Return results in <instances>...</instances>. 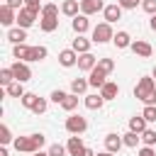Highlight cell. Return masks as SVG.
<instances>
[{"mask_svg": "<svg viewBox=\"0 0 156 156\" xmlns=\"http://www.w3.org/2000/svg\"><path fill=\"white\" fill-rule=\"evenodd\" d=\"M44 144H46V136L41 132H34L27 136H15V141H12L17 154H37V151H41Z\"/></svg>", "mask_w": 156, "mask_h": 156, "instance_id": "cell-1", "label": "cell"}, {"mask_svg": "<svg viewBox=\"0 0 156 156\" xmlns=\"http://www.w3.org/2000/svg\"><path fill=\"white\" fill-rule=\"evenodd\" d=\"M134 98L144 105H156V80L151 76H141L134 85Z\"/></svg>", "mask_w": 156, "mask_h": 156, "instance_id": "cell-2", "label": "cell"}, {"mask_svg": "<svg viewBox=\"0 0 156 156\" xmlns=\"http://www.w3.org/2000/svg\"><path fill=\"white\" fill-rule=\"evenodd\" d=\"M90 39H93V44H107V41H112V39H115V29H112V24H110V22H100V24H95Z\"/></svg>", "mask_w": 156, "mask_h": 156, "instance_id": "cell-3", "label": "cell"}, {"mask_svg": "<svg viewBox=\"0 0 156 156\" xmlns=\"http://www.w3.org/2000/svg\"><path fill=\"white\" fill-rule=\"evenodd\" d=\"M63 127H66V132H68V134H78V136H80V134L88 129V119H85V117H80V115H68Z\"/></svg>", "mask_w": 156, "mask_h": 156, "instance_id": "cell-4", "label": "cell"}, {"mask_svg": "<svg viewBox=\"0 0 156 156\" xmlns=\"http://www.w3.org/2000/svg\"><path fill=\"white\" fill-rule=\"evenodd\" d=\"M10 68H12V73H15V80H20V83H27V80L32 78V68H29L27 61H15Z\"/></svg>", "mask_w": 156, "mask_h": 156, "instance_id": "cell-5", "label": "cell"}, {"mask_svg": "<svg viewBox=\"0 0 156 156\" xmlns=\"http://www.w3.org/2000/svg\"><path fill=\"white\" fill-rule=\"evenodd\" d=\"M129 49H132L139 58H151V54H154V46H151L149 41H144V39H134Z\"/></svg>", "mask_w": 156, "mask_h": 156, "instance_id": "cell-6", "label": "cell"}, {"mask_svg": "<svg viewBox=\"0 0 156 156\" xmlns=\"http://www.w3.org/2000/svg\"><path fill=\"white\" fill-rule=\"evenodd\" d=\"M0 24H2V27H7V29H12V27L17 24V10H12V7L2 5V7H0Z\"/></svg>", "mask_w": 156, "mask_h": 156, "instance_id": "cell-7", "label": "cell"}, {"mask_svg": "<svg viewBox=\"0 0 156 156\" xmlns=\"http://www.w3.org/2000/svg\"><path fill=\"white\" fill-rule=\"evenodd\" d=\"M37 12H32V10H27V7H22L20 12H17V27H22V29H29L34 22H37Z\"/></svg>", "mask_w": 156, "mask_h": 156, "instance_id": "cell-8", "label": "cell"}, {"mask_svg": "<svg viewBox=\"0 0 156 156\" xmlns=\"http://www.w3.org/2000/svg\"><path fill=\"white\" fill-rule=\"evenodd\" d=\"M105 10V0H80V15H95Z\"/></svg>", "mask_w": 156, "mask_h": 156, "instance_id": "cell-9", "label": "cell"}, {"mask_svg": "<svg viewBox=\"0 0 156 156\" xmlns=\"http://www.w3.org/2000/svg\"><path fill=\"white\" fill-rule=\"evenodd\" d=\"M122 146H124V141H122V134H115V132L105 134V151H110V154H117Z\"/></svg>", "mask_w": 156, "mask_h": 156, "instance_id": "cell-10", "label": "cell"}, {"mask_svg": "<svg viewBox=\"0 0 156 156\" xmlns=\"http://www.w3.org/2000/svg\"><path fill=\"white\" fill-rule=\"evenodd\" d=\"M58 63L63 68H73V66H78V54L73 49H63V51H58Z\"/></svg>", "mask_w": 156, "mask_h": 156, "instance_id": "cell-11", "label": "cell"}, {"mask_svg": "<svg viewBox=\"0 0 156 156\" xmlns=\"http://www.w3.org/2000/svg\"><path fill=\"white\" fill-rule=\"evenodd\" d=\"M95 66H98V56H95V54H90V51H88V54H78V68H80V71L90 73Z\"/></svg>", "mask_w": 156, "mask_h": 156, "instance_id": "cell-12", "label": "cell"}, {"mask_svg": "<svg viewBox=\"0 0 156 156\" xmlns=\"http://www.w3.org/2000/svg\"><path fill=\"white\" fill-rule=\"evenodd\" d=\"M83 149H85V144H83V136H78V134H71V136H68V141H66V151H68V156H78Z\"/></svg>", "mask_w": 156, "mask_h": 156, "instance_id": "cell-13", "label": "cell"}, {"mask_svg": "<svg viewBox=\"0 0 156 156\" xmlns=\"http://www.w3.org/2000/svg\"><path fill=\"white\" fill-rule=\"evenodd\" d=\"M102 17H105V22L115 24L117 20H122V7H119L117 2H112V5H105V10H102Z\"/></svg>", "mask_w": 156, "mask_h": 156, "instance_id": "cell-14", "label": "cell"}, {"mask_svg": "<svg viewBox=\"0 0 156 156\" xmlns=\"http://www.w3.org/2000/svg\"><path fill=\"white\" fill-rule=\"evenodd\" d=\"M90 44H93V39H88V37H83V34H76V39L71 41V49H73L76 54H88V51H90Z\"/></svg>", "mask_w": 156, "mask_h": 156, "instance_id": "cell-15", "label": "cell"}, {"mask_svg": "<svg viewBox=\"0 0 156 156\" xmlns=\"http://www.w3.org/2000/svg\"><path fill=\"white\" fill-rule=\"evenodd\" d=\"M88 83H90V88H98V90H100V88L107 83V73H102V71L95 66V68L88 73Z\"/></svg>", "mask_w": 156, "mask_h": 156, "instance_id": "cell-16", "label": "cell"}, {"mask_svg": "<svg viewBox=\"0 0 156 156\" xmlns=\"http://www.w3.org/2000/svg\"><path fill=\"white\" fill-rule=\"evenodd\" d=\"M61 12L66 15V17H78L80 15V0H63L61 2Z\"/></svg>", "mask_w": 156, "mask_h": 156, "instance_id": "cell-17", "label": "cell"}, {"mask_svg": "<svg viewBox=\"0 0 156 156\" xmlns=\"http://www.w3.org/2000/svg\"><path fill=\"white\" fill-rule=\"evenodd\" d=\"M71 27H73L76 34H85V32L90 29V20H88V15H78V17H73V20H71Z\"/></svg>", "mask_w": 156, "mask_h": 156, "instance_id": "cell-18", "label": "cell"}, {"mask_svg": "<svg viewBox=\"0 0 156 156\" xmlns=\"http://www.w3.org/2000/svg\"><path fill=\"white\" fill-rule=\"evenodd\" d=\"M83 105H85L88 110H100V107L105 105V98H102L100 93H90V95H83Z\"/></svg>", "mask_w": 156, "mask_h": 156, "instance_id": "cell-19", "label": "cell"}, {"mask_svg": "<svg viewBox=\"0 0 156 156\" xmlns=\"http://www.w3.org/2000/svg\"><path fill=\"white\" fill-rule=\"evenodd\" d=\"M24 39H27V29H22V27H12V29H7V41H12V46L24 44Z\"/></svg>", "mask_w": 156, "mask_h": 156, "instance_id": "cell-20", "label": "cell"}, {"mask_svg": "<svg viewBox=\"0 0 156 156\" xmlns=\"http://www.w3.org/2000/svg\"><path fill=\"white\" fill-rule=\"evenodd\" d=\"M132 37H129V32H124V29H119V32H115V39H112V44L117 46V49H129L132 46Z\"/></svg>", "mask_w": 156, "mask_h": 156, "instance_id": "cell-21", "label": "cell"}, {"mask_svg": "<svg viewBox=\"0 0 156 156\" xmlns=\"http://www.w3.org/2000/svg\"><path fill=\"white\" fill-rule=\"evenodd\" d=\"M149 129V122L141 117V115H134V117H129V132H134V134H141V132H146Z\"/></svg>", "mask_w": 156, "mask_h": 156, "instance_id": "cell-22", "label": "cell"}, {"mask_svg": "<svg viewBox=\"0 0 156 156\" xmlns=\"http://www.w3.org/2000/svg\"><path fill=\"white\" fill-rule=\"evenodd\" d=\"M100 95L105 98V102H107V100H115V98L119 95V85H117V83H112V80H107V83L100 88Z\"/></svg>", "mask_w": 156, "mask_h": 156, "instance_id": "cell-23", "label": "cell"}, {"mask_svg": "<svg viewBox=\"0 0 156 156\" xmlns=\"http://www.w3.org/2000/svg\"><path fill=\"white\" fill-rule=\"evenodd\" d=\"M39 29L46 32V34L56 32V29H58V17H41V20H39Z\"/></svg>", "mask_w": 156, "mask_h": 156, "instance_id": "cell-24", "label": "cell"}, {"mask_svg": "<svg viewBox=\"0 0 156 156\" xmlns=\"http://www.w3.org/2000/svg\"><path fill=\"white\" fill-rule=\"evenodd\" d=\"M88 88H90L88 78H73V80H71V93H73V95H85Z\"/></svg>", "mask_w": 156, "mask_h": 156, "instance_id": "cell-25", "label": "cell"}, {"mask_svg": "<svg viewBox=\"0 0 156 156\" xmlns=\"http://www.w3.org/2000/svg\"><path fill=\"white\" fill-rule=\"evenodd\" d=\"M29 51H32L29 44H17V46H12V56H15V61H27V58H29Z\"/></svg>", "mask_w": 156, "mask_h": 156, "instance_id": "cell-26", "label": "cell"}, {"mask_svg": "<svg viewBox=\"0 0 156 156\" xmlns=\"http://www.w3.org/2000/svg\"><path fill=\"white\" fill-rule=\"evenodd\" d=\"M46 56H49V49H46V46H32L27 63H32V61H44Z\"/></svg>", "mask_w": 156, "mask_h": 156, "instance_id": "cell-27", "label": "cell"}, {"mask_svg": "<svg viewBox=\"0 0 156 156\" xmlns=\"http://www.w3.org/2000/svg\"><path fill=\"white\" fill-rule=\"evenodd\" d=\"M24 93H27V90H24V83H20V80H15L12 85L5 88V95H7V98H22Z\"/></svg>", "mask_w": 156, "mask_h": 156, "instance_id": "cell-28", "label": "cell"}, {"mask_svg": "<svg viewBox=\"0 0 156 156\" xmlns=\"http://www.w3.org/2000/svg\"><path fill=\"white\" fill-rule=\"evenodd\" d=\"M122 141H124V146H129V149H136V146L141 144V134L127 132V134H122Z\"/></svg>", "mask_w": 156, "mask_h": 156, "instance_id": "cell-29", "label": "cell"}, {"mask_svg": "<svg viewBox=\"0 0 156 156\" xmlns=\"http://www.w3.org/2000/svg\"><path fill=\"white\" fill-rule=\"evenodd\" d=\"M98 68H100L102 73H107V76H110V73L115 71V58H107V56H100V58H98Z\"/></svg>", "mask_w": 156, "mask_h": 156, "instance_id": "cell-30", "label": "cell"}, {"mask_svg": "<svg viewBox=\"0 0 156 156\" xmlns=\"http://www.w3.org/2000/svg\"><path fill=\"white\" fill-rule=\"evenodd\" d=\"M15 83V73H12V68L7 66V68H0V85L2 88H7V85H12Z\"/></svg>", "mask_w": 156, "mask_h": 156, "instance_id": "cell-31", "label": "cell"}, {"mask_svg": "<svg viewBox=\"0 0 156 156\" xmlns=\"http://www.w3.org/2000/svg\"><path fill=\"white\" fill-rule=\"evenodd\" d=\"M37 100H39V95H37V93H24V95L20 98V102H22V107H27L29 112H32V107L37 105Z\"/></svg>", "mask_w": 156, "mask_h": 156, "instance_id": "cell-32", "label": "cell"}, {"mask_svg": "<svg viewBox=\"0 0 156 156\" xmlns=\"http://www.w3.org/2000/svg\"><path fill=\"white\" fill-rule=\"evenodd\" d=\"M61 107H63L66 112H73V110L78 107V95H73V93H68V95L63 98V102H61Z\"/></svg>", "mask_w": 156, "mask_h": 156, "instance_id": "cell-33", "label": "cell"}, {"mask_svg": "<svg viewBox=\"0 0 156 156\" xmlns=\"http://www.w3.org/2000/svg\"><path fill=\"white\" fill-rule=\"evenodd\" d=\"M12 141H15V136H12L10 127H7V124H0V144L7 146V144H12Z\"/></svg>", "mask_w": 156, "mask_h": 156, "instance_id": "cell-34", "label": "cell"}, {"mask_svg": "<svg viewBox=\"0 0 156 156\" xmlns=\"http://www.w3.org/2000/svg\"><path fill=\"white\" fill-rule=\"evenodd\" d=\"M141 144L144 146H154L156 144V129H146V132H141Z\"/></svg>", "mask_w": 156, "mask_h": 156, "instance_id": "cell-35", "label": "cell"}, {"mask_svg": "<svg viewBox=\"0 0 156 156\" xmlns=\"http://www.w3.org/2000/svg\"><path fill=\"white\" fill-rule=\"evenodd\" d=\"M141 117H144L149 124H154V122H156V105H144V110H141Z\"/></svg>", "mask_w": 156, "mask_h": 156, "instance_id": "cell-36", "label": "cell"}, {"mask_svg": "<svg viewBox=\"0 0 156 156\" xmlns=\"http://www.w3.org/2000/svg\"><path fill=\"white\" fill-rule=\"evenodd\" d=\"M41 17H58V5H54V2H44V7H41Z\"/></svg>", "mask_w": 156, "mask_h": 156, "instance_id": "cell-37", "label": "cell"}, {"mask_svg": "<svg viewBox=\"0 0 156 156\" xmlns=\"http://www.w3.org/2000/svg\"><path fill=\"white\" fill-rule=\"evenodd\" d=\"M66 95H68L66 90H61V88H56V90H51V95H49V100H51V102H56V105H61Z\"/></svg>", "mask_w": 156, "mask_h": 156, "instance_id": "cell-38", "label": "cell"}, {"mask_svg": "<svg viewBox=\"0 0 156 156\" xmlns=\"http://www.w3.org/2000/svg\"><path fill=\"white\" fill-rule=\"evenodd\" d=\"M46 107H49V100H46V98H39V100H37V105L32 107V112H34V115H44V112H46Z\"/></svg>", "mask_w": 156, "mask_h": 156, "instance_id": "cell-39", "label": "cell"}, {"mask_svg": "<svg viewBox=\"0 0 156 156\" xmlns=\"http://www.w3.org/2000/svg\"><path fill=\"white\" fill-rule=\"evenodd\" d=\"M46 151H49V156H66V154H68L63 144H51V146H49Z\"/></svg>", "mask_w": 156, "mask_h": 156, "instance_id": "cell-40", "label": "cell"}, {"mask_svg": "<svg viewBox=\"0 0 156 156\" xmlns=\"http://www.w3.org/2000/svg\"><path fill=\"white\" fill-rule=\"evenodd\" d=\"M24 7H27V10H32V12H37V15L41 17V7H44V5H41V0H24Z\"/></svg>", "mask_w": 156, "mask_h": 156, "instance_id": "cell-41", "label": "cell"}, {"mask_svg": "<svg viewBox=\"0 0 156 156\" xmlns=\"http://www.w3.org/2000/svg\"><path fill=\"white\" fill-rule=\"evenodd\" d=\"M117 5L122 10H136V7H141V0H117Z\"/></svg>", "mask_w": 156, "mask_h": 156, "instance_id": "cell-42", "label": "cell"}, {"mask_svg": "<svg viewBox=\"0 0 156 156\" xmlns=\"http://www.w3.org/2000/svg\"><path fill=\"white\" fill-rule=\"evenodd\" d=\"M141 10L146 15H156V0H141Z\"/></svg>", "mask_w": 156, "mask_h": 156, "instance_id": "cell-43", "label": "cell"}, {"mask_svg": "<svg viewBox=\"0 0 156 156\" xmlns=\"http://www.w3.org/2000/svg\"><path fill=\"white\" fill-rule=\"evenodd\" d=\"M5 5H7V7H12V10H17V12H20V10H22V7H24V0H5Z\"/></svg>", "mask_w": 156, "mask_h": 156, "instance_id": "cell-44", "label": "cell"}, {"mask_svg": "<svg viewBox=\"0 0 156 156\" xmlns=\"http://www.w3.org/2000/svg\"><path fill=\"white\" fill-rule=\"evenodd\" d=\"M136 156H156V151H154V146H141L136 151Z\"/></svg>", "mask_w": 156, "mask_h": 156, "instance_id": "cell-45", "label": "cell"}, {"mask_svg": "<svg viewBox=\"0 0 156 156\" xmlns=\"http://www.w3.org/2000/svg\"><path fill=\"white\" fill-rule=\"evenodd\" d=\"M78 156H95V151H93V149H88V146H85V149H83V151H80V154H78Z\"/></svg>", "mask_w": 156, "mask_h": 156, "instance_id": "cell-46", "label": "cell"}, {"mask_svg": "<svg viewBox=\"0 0 156 156\" xmlns=\"http://www.w3.org/2000/svg\"><path fill=\"white\" fill-rule=\"evenodd\" d=\"M149 27L156 32V15H151V20H149Z\"/></svg>", "mask_w": 156, "mask_h": 156, "instance_id": "cell-47", "label": "cell"}, {"mask_svg": "<svg viewBox=\"0 0 156 156\" xmlns=\"http://www.w3.org/2000/svg\"><path fill=\"white\" fill-rule=\"evenodd\" d=\"M0 156H10V151H7V146H0Z\"/></svg>", "mask_w": 156, "mask_h": 156, "instance_id": "cell-48", "label": "cell"}, {"mask_svg": "<svg viewBox=\"0 0 156 156\" xmlns=\"http://www.w3.org/2000/svg\"><path fill=\"white\" fill-rule=\"evenodd\" d=\"M95 156H117V154H110V151H100V154H95Z\"/></svg>", "mask_w": 156, "mask_h": 156, "instance_id": "cell-49", "label": "cell"}, {"mask_svg": "<svg viewBox=\"0 0 156 156\" xmlns=\"http://www.w3.org/2000/svg\"><path fill=\"white\" fill-rule=\"evenodd\" d=\"M32 156H49V151H37V154H32Z\"/></svg>", "mask_w": 156, "mask_h": 156, "instance_id": "cell-50", "label": "cell"}, {"mask_svg": "<svg viewBox=\"0 0 156 156\" xmlns=\"http://www.w3.org/2000/svg\"><path fill=\"white\" fill-rule=\"evenodd\" d=\"M151 78H154V80H156V66H154V71H151Z\"/></svg>", "mask_w": 156, "mask_h": 156, "instance_id": "cell-51", "label": "cell"}]
</instances>
